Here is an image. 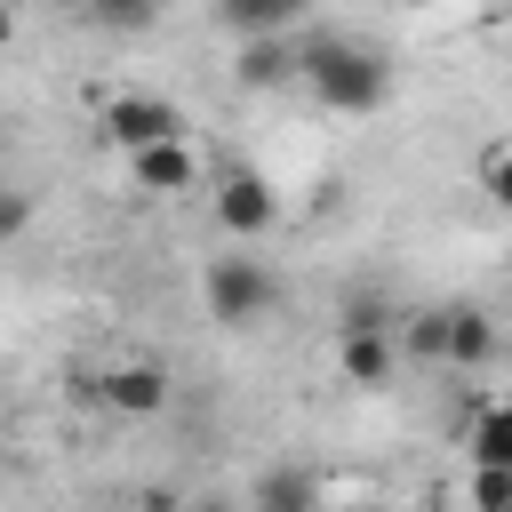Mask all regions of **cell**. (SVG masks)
Listing matches in <instances>:
<instances>
[{
    "instance_id": "6da1fadb",
    "label": "cell",
    "mask_w": 512,
    "mask_h": 512,
    "mask_svg": "<svg viewBox=\"0 0 512 512\" xmlns=\"http://www.w3.org/2000/svg\"><path fill=\"white\" fill-rule=\"evenodd\" d=\"M304 96L320 104V112H376L384 96H392V64L368 48V40H352V32H320V40H304Z\"/></svg>"
},
{
    "instance_id": "7a4b0ae2",
    "label": "cell",
    "mask_w": 512,
    "mask_h": 512,
    "mask_svg": "<svg viewBox=\"0 0 512 512\" xmlns=\"http://www.w3.org/2000/svg\"><path fill=\"white\" fill-rule=\"evenodd\" d=\"M200 304L216 328H256L272 304H280V280L264 272V256H208L200 272Z\"/></svg>"
},
{
    "instance_id": "3957f363",
    "label": "cell",
    "mask_w": 512,
    "mask_h": 512,
    "mask_svg": "<svg viewBox=\"0 0 512 512\" xmlns=\"http://www.w3.org/2000/svg\"><path fill=\"white\" fill-rule=\"evenodd\" d=\"M200 184H208V160L192 136H160V144L128 152V192H144V200H184Z\"/></svg>"
},
{
    "instance_id": "277c9868",
    "label": "cell",
    "mask_w": 512,
    "mask_h": 512,
    "mask_svg": "<svg viewBox=\"0 0 512 512\" xmlns=\"http://www.w3.org/2000/svg\"><path fill=\"white\" fill-rule=\"evenodd\" d=\"M104 144L128 160V152H144V144H160V136H184V112L168 104V96H144V88H128V96H112L104 104Z\"/></svg>"
},
{
    "instance_id": "5b68a950",
    "label": "cell",
    "mask_w": 512,
    "mask_h": 512,
    "mask_svg": "<svg viewBox=\"0 0 512 512\" xmlns=\"http://www.w3.org/2000/svg\"><path fill=\"white\" fill-rule=\"evenodd\" d=\"M216 224H224L232 240H264V232L280 224V192H272L256 168H232V176H216Z\"/></svg>"
},
{
    "instance_id": "8992f818",
    "label": "cell",
    "mask_w": 512,
    "mask_h": 512,
    "mask_svg": "<svg viewBox=\"0 0 512 512\" xmlns=\"http://www.w3.org/2000/svg\"><path fill=\"white\" fill-rule=\"evenodd\" d=\"M88 392H96L112 416H160V408H168V368H160V360H112Z\"/></svg>"
},
{
    "instance_id": "52a82bcc",
    "label": "cell",
    "mask_w": 512,
    "mask_h": 512,
    "mask_svg": "<svg viewBox=\"0 0 512 512\" xmlns=\"http://www.w3.org/2000/svg\"><path fill=\"white\" fill-rule=\"evenodd\" d=\"M392 368H400L392 328H336V376H344L352 392H384Z\"/></svg>"
},
{
    "instance_id": "ba28073f",
    "label": "cell",
    "mask_w": 512,
    "mask_h": 512,
    "mask_svg": "<svg viewBox=\"0 0 512 512\" xmlns=\"http://www.w3.org/2000/svg\"><path fill=\"white\" fill-rule=\"evenodd\" d=\"M296 72H304V48H288V32H248L240 56H232L240 88H288Z\"/></svg>"
},
{
    "instance_id": "9c48e42d",
    "label": "cell",
    "mask_w": 512,
    "mask_h": 512,
    "mask_svg": "<svg viewBox=\"0 0 512 512\" xmlns=\"http://www.w3.org/2000/svg\"><path fill=\"white\" fill-rule=\"evenodd\" d=\"M496 360V320L480 304H448V360L440 368H488Z\"/></svg>"
},
{
    "instance_id": "30bf717a",
    "label": "cell",
    "mask_w": 512,
    "mask_h": 512,
    "mask_svg": "<svg viewBox=\"0 0 512 512\" xmlns=\"http://www.w3.org/2000/svg\"><path fill=\"white\" fill-rule=\"evenodd\" d=\"M304 8H312V0H216V16H224L232 40H248V32H288Z\"/></svg>"
},
{
    "instance_id": "8fae6325",
    "label": "cell",
    "mask_w": 512,
    "mask_h": 512,
    "mask_svg": "<svg viewBox=\"0 0 512 512\" xmlns=\"http://www.w3.org/2000/svg\"><path fill=\"white\" fill-rule=\"evenodd\" d=\"M464 456H472V464H512V400H488V408L464 424Z\"/></svg>"
},
{
    "instance_id": "7c38bea8",
    "label": "cell",
    "mask_w": 512,
    "mask_h": 512,
    "mask_svg": "<svg viewBox=\"0 0 512 512\" xmlns=\"http://www.w3.org/2000/svg\"><path fill=\"white\" fill-rule=\"evenodd\" d=\"M320 496V480H304V472H272V480H256V504L264 512H296V504H312Z\"/></svg>"
},
{
    "instance_id": "4fadbf2b",
    "label": "cell",
    "mask_w": 512,
    "mask_h": 512,
    "mask_svg": "<svg viewBox=\"0 0 512 512\" xmlns=\"http://www.w3.org/2000/svg\"><path fill=\"white\" fill-rule=\"evenodd\" d=\"M464 496H472L480 512H512V464H472Z\"/></svg>"
},
{
    "instance_id": "5bb4252c",
    "label": "cell",
    "mask_w": 512,
    "mask_h": 512,
    "mask_svg": "<svg viewBox=\"0 0 512 512\" xmlns=\"http://www.w3.org/2000/svg\"><path fill=\"white\" fill-rule=\"evenodd\" d=\"M408 352L440 368V360H448V312H416V320H408Z\"/></svg>"
},
{
    "instance_id": "9a60e30c",
    "label": "cell",
    "mask_w": 512,
    "mask_h": 512,
    "mask_svg": "<svg viewBox=\"0 0 512 512\" xmlns=\"http://www.w3.org/2000/svg\"><path fill=\"white\" fill-rule=\"evenodd\" d=\"M480 192L512 216V144H488V152H480Z\"/></svg>"
},
{
    "instance_id": "2e32d148",
    "label": "cell",
    "mask_w": 512,
    "mask_h": 512,
    "mask_svg": "<svg viewBox=\"0 0 512 512\" xmlns=\"http://www.w3.org/2000/svg\"><path fill=\"white\" fill-rule=\"evenodd\" d=\"M80 8H88L96 24H152V8H160V0H80Z\"/></svg>"
},
{
    "instance_id": "e0dca14e",
    "label": "cell",
    "mask_w": 512,
    "mask_h": 512,
    "mask_svg": "<svg viewBox=\"0 0 512 512\" xmlns=\"http://www.w3.org/2000/svg\"><path fill=\"white\" fill-rule=\"evenodd\" d=\"M344 328H392V312H384L376 296H352V304H344Z\"/></svg>"
},
{
    "instance_id": "ac0fdd59",
    "label": "cell",
    "mask_w": 512,
    "mask_h": 512,
    "mask_svg": "<svg viewBox=\"0 0 512 512\" xmlns=\"http://www.w3.org/2000/svg\"><path fill=\"white\" fill-rule=\"evenodd\" d=\"M8 232H24V200H0V240Z\"/></svg>"
},
{
    "instance_id": "d6986e66",
    "label": "cell",
    "mask_w": 512,
    "mask_h": 512,
    "mask_svg": "<svg viewBox=\"0 0 512 512\" xmlns=\"http://www.w3.org/2000/svg\"><path fill=\"white\" fill-rule=\"evenodd\" d=\"M16 40V0H0V48Z\"/></svg>"
},
{
    "instance_id": "ffe728a7",
    "label": "cell",
    "mask_w": 512,
    "mask_h": 512,
    "mask_svg": "<svg viewBox=\"0 0 512 512\" xmlns=\"http://www.w3.org/2000/svg\"><path fill=\"white\" fill-rule=\"evenodd\" d=\"M408 8H448V0H408Z\"/></svg>"
},
{
    "instance_id": "44dd1931",
    "label": "cell",
    "mask_w": 512,
    "mask_h": 512,
    "mask_svg": "<svg viewBox=\"0 0 512 512\" xmlns=\"http://www.w3.org/2000/svg\"><path fill=\"white\" fill-rule=\"evenodd\" d=\"M504 400H512V392H504Z\"/></svg>"
}]
</instances>
